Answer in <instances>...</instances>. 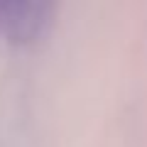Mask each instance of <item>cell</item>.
Returning <instances> with one entry per match:
<instances>
[{
	"mask_svg": "<svg viewBox=\"0 0 147 147\" xmlns=\"http://www.w3.org/2000/svg\"><path fill=\"white\" fill-rule=\"evenodd\" d=\"M54 15V3H0V34L10 44H32L49 32Z\"/></svg>",
	"mask_w": 147,
	"mask_h": 147,
	"instance_id": "6da1fadb",
	"label": "cell"
}]
</instances>
